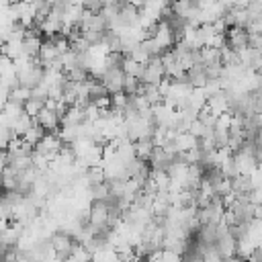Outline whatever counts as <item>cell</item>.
Masks as SVG:
<instances>
[{"mask_svg": "<svg viewBox=\"0 0 262 262\" xmlns=\"http://www.w3.org/2000/svg\"><path fill=\"white\" fill-rule=\"evenodd\" d=\"M123 82H125V72L123 70H104L102 76H100V84L106 88V92L111 96L123 92Z\"/></svg>", "mask_w": 262, "mask_h": 262, "instance_id": "277c9868", "label": "cell"}, {"mask_svg": "<svg viewBox=\"0 0 262 262\" xmlns=\"http://www.w3.org/2000/svg\"><path fill=\"white\" fill-rule=\"evenodd\" d=\"M123 72H125V76H131V78H141V74H143V66H139L137 61H133L131 57H127L125 59V66H123Z\"/></svg>", "mask_w": 262, "mask_h": 262, "instance_id": "8fae6325", "label": "cell"}, {"mask_svg": "<svg viewBox=\"0 0 262 262\" xmlns=\"http://www.w3.org/2000/svg\"><path fill=\"white\" fill-rule=\"evenodd\" d=\"M166 80V70L162 63V57H154L143 66V74L139 78L141 84H149V86H160Z\"/></svg>", "mask_w": 262, "mask_h": 262, "instance_id": "6da1fadb", "label": "cell"}, {"mask_svg": "<svg viewBox=\"0 0 262 262\" xmlns=\"http://www.w3.org/2000/svg\"><path fill=\"white\" fill-rule=\"evenodd\" d=\"M223 262H246L244 258H239V256H231V258H225Z\"/></svg>", "mask_w": 262, "mask_h": 262, "instance_id": "5bb4252c", "label": "cell"}, {"mask_svg": "<svg viewBox=\"0 0 262 262\" xmlns=\"http://www.w3.org/2000/svg\"><path fill=\"white\" fill-rule=\"evenodd\" d=\"M207 82H209V78H207V72H205V68H203L201 63L192 66V68L186 72V84H188L190 88H205Z\"/></svg>", "mask_w": 262, "mask_h": 262, "instance_id": "5b68a950", "label": "cell"}, {"mask_svg": "<svg viewBox=\"0 0 262 262\" xmlns=\"http://www.w3.org/2000/svg\"><path fill=\"white\" fill-rule=\"evenodd\" d=\"M63 149V143H61V139L57 137V133H45V137L39 141V145L35 147V151L37 154H41V156H45L49 162L59 154Z\"/></svg>", "mask_w": 262, "mask_h": 262, "instance_id": "3957f363", "label": "cell"}, {"mask_svg": "<svg viewBox=\"0 0 262 262\" xmlns=\"http://www.w3.org/2000/svg\"><path fill=\"white\" fill-rule=\"evenodd\" d=\"M43 137H45V131L35 123V125H33V127L23 135V141H25V143H29L31 147H37V145H39V141H41Z\"/></svg>", "mask_w": 262, "mask_h": 262, "instance_id": "9c48e42d", "label": "cell"}, {"mask_svg": "<svg viewBox=\"0 0 262 262\" xmlns=\"http://www.w3.org/2000/svg\"><path fill=\"white\" fill-rule=\"evenodd\" d=\"M133 145H135V154H137V158H141L143 162H147V160L151 158L154 149H156V145H154L151 139H139V141H135Z\"/></svg>", "mask_w": 262, "mask_h": 262, "instance_id": "ba28073f", "label": "cell"}, {"mask_svg": "<svg viewBox=\"0 0 262 262\" xmlns=\"http://www.w3.org/2000/svg\"><path fill=\"white\" fill-rule=\"evenodd\" d=\"M196 143H199V139H196L192 133H188V131H184V133H176V135H174V145H176L178 151H184V154H186V151L194 149Z\"/></svg>", "mask_w": 262, "mask_h": 262, "instance_id": "52a82bcc", "label": "cell"}, {"mask_svg": "<svg viewBox=\"0 0 262 262\" xmlns=\"http://www.w3.org/2000/svg\"><path fill=\"white\" fill-rule=\"evenodd\" d=\"M8 100H10V88L0 82V111L8 104Z\"/></svg>", "mask_w": 262, "mask_h": 262, "instance_id": "4fadbf2b", "label": "cell"}, {"mask_svg": "<svg viewBox=\"0 0 262 262\" xmlns=\"http://www.w3.org/2000/svg\"><path fill=\"white\" fill-rule=\"evenodd\" d=\"M43 108H45V100L35 98V96H31V98L27 100V104H25V113H27L29 117H33V119H37Z\"/></svg>", "mask_w": 262, "mask_h": 262, "instance_id": "30bf717a", "label": "cell"}, {"mask_svg": "<svg viewBox=\"0 0 262 262\" xmlns=\"http://www.w3.org/2000/svg\"><path fill=\"white\" fill-rule=\"evenodd\" d=\"M225 39H227V47L237 51V53H242V51H246L250 47V33H248V29L231 27L225 33Z\"/></svg>", "mask_w": 262, "mask_h": 262, "instance_id": "7a4b0ae2", "label": "cell"}, {"mask_svg": "<svg viewBox=\"0 0 262 262\" xmlns=\"http://www.w3.org/2000/svg\"><path fill=\"white\" fill-rule=\"evenodd\" d=\"M231 123H233V115L227 111V113H223V115L217 117L215 129H219V131H229V129H231Z\"/></svg>", "mask_w": 262, "mask_h": 262, "instance_id": "7c38bea8", "label": "cell"}, {"mask_svg": "<svg viewBox=\"0 0 262 262\" xmlns=\"http://www.w3.org/2000/svg\"><path fill=\"white\" fill-rule=\"evenodd\" d=\"M252 190H254V184H252V178L250 176L239 174L237 178L231 180V192H233V196H250Z\"/></svg>", "mask_w": 262, "mask_h": 262, "instance_id": "8992f818", "label": "cell"}]
</instances>
